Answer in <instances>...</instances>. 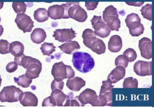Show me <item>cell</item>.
Segmentation results:
<instances>
[{
  "instance_id": "1",
  "label": "cell",
  "mask_w": 154,
  "mask_h": 108,
  "mask_svg": "<svg viewBox=\"0 0 154 108\" xmlns=\"http://www.w3.org/2000/svg\"><path fill=\"white\" fill-rule=\"evenodd\" d=\"M72 62L75 68L82 73L90 72L95 65L94 59L89 54L84 52H75L73 54Z\"/></svg>"
},
{
  "instance_id": "2",
  "label": "cell",
  "mask_w": 154,
  "mask_h": 108,
  "mask_svg": "<svg viewBox=\"0 0 154 108\" xmlns=\"http://www.w3.org/2000/svg\"><path fill=\"white\" fill-rule=\"evenodd\" d=\"M52 75L56 81L72 78L75 75V72L71 66L65 65L63 62L55 63L51 71Z\"/></svg>"
},
{
  "instance_id": "3",
  "label": "cell",
  "mask_w": 154,
  "mask_h": 108,
  "mask_svg": "<svg viewBox=\"0 0 154 108\" xmlns=\"http://www.w3.org/2000/svg\"><path fill=\"white\" fill-rule=\"evenodd\" d=\"M103 19L111 30L119 31L121 22L117 9L114 6L111 5L105 8L103 14Z\"/></svg>"
},
{
  "instance_id": "4",
  "label": "cell",
  "mask_w": 154,
  "mask_h": 108,
  "mask_svg": "<svg viewBox=\"0 0 154 108\" xmlns=\"http://www.w3.org/2000/svg\"><path fill=\"white\" fill-rule=\"evenodd\" d=\"M140 21L141 19L139 16L135 13L128 14L125 19L126 25L132 37H138L144 32L145 28Z\"/></svg>"
},
{
  "instance_id": "5",
  "label": "cell",
  "mask_w": 154,
  "mask_h": 108,
  "mask_svg": "<svg viewBox=\"0 0 154 108\" xmlns=\"http://www.w3.org/2000/svg\"><path fill=\"white\" fill-rule=\"evenodd\" d=\"M69 98L70 97L65 94L62 90L55 89L52 91L50 96L44 100L42 106H64Z\"/></svg>"
},
{
  "instance_id": "6",
  "label": "cell",
  "mask_w": 154,
  "mask_h": 108,
  "mask_svg": "<svg viewBox=\"0 0 154 108\" xmlns=\"http://www.w3.org/2000/svg\"><path fill=\"white\" fill-rule=\"evenodd\" d=\"M23 91L15 86H5L0 92V101L13 103L19 101V96Z\"/></svg>"
},
{
  "instance_id": "7",
  "label": "cell",
  "mask_w": 154,
  "mask_h": 108,
  "mask_svg": "<svg viewBox=\"0 0 154 108\" xmlns=\"http://www.w3.org/2000/svg\"><path fill=\"white\" fill-rule=\"evenodd\" d=\"M94 33L101 38H107L110 34L111 30L109 28L101 16L94 15L91 20Z\"/></svg>"
},
{
  "instance_id": "8",
  "label": "cell",
  "mask_w": 154,
  "mask_h": 108,
  "mask_svg": "<svg viewBox=\"0 0 154 108\" xmlns=\"http://www.w3.org/2000/svg\"><path fill=\"white\" fill-rule=\"evenodd\" d=\"M69 7L67 14L69 18H72L79 22H84L88 15L86 11L80 5L79 2H68Z\"/></svg>"
},
{
  "instance_id": "9",
  "label": "cell",
  "mask_w": 154,
  "mask_h": 108,
  "mask_svg": "<svg viewBox=\"0 0 154 108\" xmlns=\"http://www.w3.org/2000/svg\"><path fill=\"white\" fill-rule=\"evenodd\" d=\"M42 68L41 62L36 58L31 57L28 61L26 67V76L29 79H35L39 76Z\"/></svg>"
},
{
  "instance_id": "10",
  "label": "cell",
  "mask_w": 154,
  "mask_h": 108,
  "mask_svg": "<svg viewBox=\"0 0 154 108\" xmlns=\"http://www.w3.org/2000/svg\"><path fill=\"white\" fill-rule=\"evenodd\" d=\"M20 29L23 31L24 33L31 32L34 27V22L30 17L25 13L18 14L15 20Z\"/></svg>"
},
{
  "instance_id": "11",
  "label": "cell",
  "mask_w": 154,
  "mask_h": 108,
  "mask_svg": "<svg viewBox=\"0 0 154 108\" xmlns=\"http://www.w3.org/2000/svg\"><path fill=\"white\" fill-rule=\"evenodd\" d=\"M76 97L80 102L81 106H84L87 104H90L94 106L98 99V95L96 92L89 88L85 89L79 96Z\"/></svg>"
},
{
  "instance_id": "12",
  "label": "cell",
  "mask_w": 154,
  "mask_h": 108,
  "mask_svg": "<svg viewBox=\"0 0 154 108\" xmlns=\"http://www.w3.org/2000/svg\"><path fill=\"white\" fill-rule=\"evenodd\" d=\"M76 33L73 30L72 28H71L57 29L54 32L53 37L55 38L56 40H58L59 42H68L72 41L76 37Z\"/></svg>"
},
{
  "instance_id": "13",
  "label": "cell",
  "mask_w": 154,
  "mask_h": 108,
  "mask_svg": "<svg viewBox=\"0 0 154 108\" xmlns=\"http://www.w3.org/2000/svg\"><path fill=\"white\" fill-rule=\"evenodd\" d=\"M139 48L142 57L149 59L153 57L152 42L150 39L143 38L139 41Z\"/></svg>"
},
{
  "instance_id": "14",
  "label": "cell",
  "mask_w": 154,
  "mask_h": 108,
  "mask_svg": "<svg viewBox=\"0 0 154 108\" xmlns=\"http://www.w3.org/2000/svg\"><path fill=\"white\" fill-rule=\"evenodd\" d=\"M134 72L140 76H150L152 74V62L138 60L134 64Z\"/></svg>"
},
{
  "instance_id": "15",
  "label": "cell",
  "mask_w": 154,
  "mask_h": 108,
  "mask_svg": "<svg viewBox=\"0 0 154 108\" xmlns=\"http://www.w3.org/2000/svg\"><path fill=\"white\" fill-rule=\"evenodd\" d=\"M109 80L102 82V86L101 87L100 95L105 98L108 103V106L112 105V88L114 86Z\"/></svg>"
},
{
  "instance_id": "16",
  "label": "cell",
  "mask_w": 154,
  "mask_h": 108,
  "mask_svg": "<svg viewBox=\"0 0 154 108\" xmlns=\"http://www.w3.org/2000/svg\"><path fill=\"white\" fill-rule=\"evenodd\" d=\"M19 101L21 104L25 107H35L38 104L37 97L31 92H23L21 93L19 96Z\"/></svg>"
},
{
  "instance_id": "17",
  "label": "cell",
  "mask_w": 154,
  "mask_h": 108,
  "mask_svg": "<svg viewBox=\"0 0 154 108\" xmlns=\"http://www.w3.org/2000/svg\"><path fill=\"white\" fill-rule=\"evenodd\" d=\"M48 16L53 20L65 19L66 12L63 4H54L50 6L48 10Z\"/></svg>"
},
{
  "instance_id": "18",
  "label": "cell",
  "mask_w": 154,
  "mask_h": 108,
  "mask_svg": "<svg viewBox=\"0 0 154 108\" xmlns=\"http://www.w3.org/2000/svg\"><path fill=\"white\" fill-rule=\"evenodd\" d=\"M125 68L122 66H118L109 74L107 80L111 82L112 84L116 83L123 79L125 76Z\"/></svg>"
},
{
  "instance_id": "19",
  "label": "cell",
  "mask_w": 154,
  "mask_h": 108,
  "mask_svg": "<svg viewBox=\"0 0 154 108\" xmlns=\"http://www.w3.org/2000/svg\"><path fill=\"white\" fill-rule=\"evenodd\" d=\"M66 85L71 91L79 92L82 87L85 86V81L81 77L74 76L67 80Z\"/></svg>"
},
{
  "instance_id": "20",
  "label": "cell",
  "mask_w": 154,
  "mask_h": 108,
  "mask_svg": "<svg viewBox=\"0 0 154 108\" xmlns=\"http://www.w3.org/2000/svg\"><path fill=\"white\" fill-rule=\"evenodd\" d=\"M122 47L121 38L119 35L112 36L108 42V49L112 52L117 53L120 51Z\"/></svg>"
},
{
  "instance_id": "21",
  "label": "cell",
  "mask_w": 154,
  "mask_h": 108,
  "mask_svg": "<svg viewBox=\"0 0 154 108\" xmlns=\"http://www.w3.org/2000/svg\"><path fill=\"white\" fill-rule=\"evenodd\" d=\"M58 47L61 50L66 54L72 55L80 49L79 43L75 40L65 42L63 45L59 46Z\"/></svg>"
},
{
  "instance_id": "22",
  "label": "cell",
  "mask_w": 154,
  "mask_h": 108,
  "mask_svg": "<svg viewBox=\"0 0 154 108\" xmlns=\"http://www.w3.org/2000/svg\"><path fill=\"white\" fill-rule=\"evenodd\" d=\"M46 37L47 34L45 30L41 28L35 29L30 35L32 41L37 44L44 42Z\"/></svg>"
},
{
  "instance_id": "23",
  "label": "cell",
  "mask_w": 154,
  "mask_h": 108,
  "mask_svg": "<svg viewBox=\"0 0 154 108\" xmlns=\"http://www.w3.org/2000/svg\"><path fill=\"white\" fill-rule=\"evenodd\" d=\"M82 37L83 39L84 44L90 49L92 44L97 39V35L90 28L86 29L84 31Z\"/></svg>"
},
{
  "instance_id": "24",
  "label": "cell",
  "mask_w": 154,
  "mask_h": 108,
  "mask_svg": "<svg viewBox=\"0 0 154 108\" xmlns=\"http://www.w3.org/2000/svg\"><path fill=\"white\" fill-rule=\"evenodd\" d=\"M25 47L21 42L13 41L10 45V52L15 57H20L24 54Z\"/></svg>"
},
{
  "instance_id": "25",
  "label": "cell",
  "mask_w": 154,
  "mask_h": 108,
  "mask_svg": "<svg viewBox=\"0 0 154 108\" xmlns=\"http://www.w3.org/2000/svg\"><path fill=\"white\" fill-rule=\"evenodd\" d=\"M90 49L98 55H101L105 53L106 46L105 43L100 39L97 38L92 44Z\"/></svg>"
},
{
  "instance_id": "26",
  "label": "cell",
  "mask_w": 154,
  "mask_h": 108,
  "mask_svg": "<svg viewBox=\"0 0 154 108\" xmlns=\"http://www.w3.org/2000/svg\"><path fill=\"white\" fill-rule=\"evenodd\" d=\"M34 19L39 22H43L48 20L49 18L48 10L45 8H38L34 12Z\"/></svg>"
},
{
  "instance_id": "27",
  "label": "cell",
  "mask_w": 154,
  "mask_h": 108,
  "mask_svg": "<svg viewBox=\"0 0 154 108\" xmlns=\"http://www.w3.org/2000/svg\"><path fill=\"white\" fill-rule=\"evenodd\" d=\"M14 81L18 85L23 88H27L30 86V84L32 82V79H29L26 76V74L19 76L18 78L14 77Z\"/></svg>"
},
{
  "instance_id": "28",
  "label": "cell",
  "mask_w": 154,
  "mask_h": 108,
  "mask_svg": "<svg viewBox=\"0 0 154 108\" xmlns=\"http://www.w3.org/2000/svg\"><path fill=\"white\" fill-rule=\"evenodd\" d=\"M56 47L53 43L45 42L44 44L41 45L40 50L42 51L43 55L50 56L53 52L55 51Z\"/></svg>"
},
{
  "instance_id": "29",
  "label": "cell",
  "mask_w": 154,
  "mask_h": 108,
  "mask_svg": "<svg viewBox=\"0 0 154 108\" xmlns=\"http://www.w3.org/2000/svg\"><path fill=\"white\" fill-rule=\"evenodd\" d=\"M141 15L143 18L149 21L152 20V5L147 4L140 9Z\"/></svg>"
},
{
  "instance_id": "30",
  "label": "cell",
  "mask_w": 154,
  "mask_h": 108,
  "mask_svg": "<svg viewBox=\"0 0 154 108\" xmlns=\"http://www.w3.org/2000/svg\"><path fill=\"white\" fill-rule=\"evenodd\" d=\"M12 8L17 14L25 13L26 10L27 5L24 2H13Z\"/></svg>"
},
{
  "instance_id": "31",
  "label": "cell",
  "mask_w": 154,
  "mask_h": 108,
  "mask_svg": "<svg viewBox=\"0 0 154 108\" xmlns=\"http://www.w3.org/2000/svg\"><path fill=\"white\" fill-rule=\"evenodd\" d=\"M138 82L137 80L132 77H127L124 79L123 83V87L124 88H138Z\"/></svg>"
},
{
  "instance_id": "32",
  "label": "cell",
  "mask_w": 154,
  "mask_h": 108,
  "mask_svg": "<svg viewBox=\"0 0 154 108\" xmlns=\"http://www.w3.org/2000/svg\"><path fill=\"white\" fill-rule=\"evenodd\" d=\"M128 59L125 55H121L118 56L115 59V64L116 66H122L126 68L128 64Z\"/></svg>"
},
{
  "instance_id": "33",
  "label": "cell",
  "mask_w": 154,
  "mask_h": 108,
  "mask_svg": "<svg viewBox=\"0 0 154 108\" xmlns=\"http://www.w3.org/2000/svg\"><path fill=\"white\" fill-rule=\"evenodd\" d=\"M31 57L25 56L24 54L20 57H15L14 60L17 63L19 66H22L24 68H26L28 61L31 58Z\"/></svg>"
},
{
  "instance_id": "34",
  "label": "cell",
  "mask_w": 154,
  "mask_h": 108,
  "mask_svg": "<svg viewBox=\"0 0 154 108\" xmlns=\"http://www.w3.org/2000/svg\"><path fill=\"white\" fill-rule=\"evenodd\" d=\"M10 43L6 40H0V54L2 55L10 53L9 47Z\"/></svg>"
},
{
  "instance_id": "35",
  "label": "cell",
  "mask_w": 154,
  "mask_h": 108,
  "mask_svg": "<svg viewBox=\"0 0 154 108\" xmlns=\"http://www.w3.org/2000/svg\"><path fill=\"white\" fill-rule=\"evenodd\" d=\"M123 55H125L128 59L129 62L135 61L137 58V54L133 49L128 48L123 52Z\"/></svg>"
},
{
  "instance_id": "36",
  "label": "cell",
  "mask_w": 154,
  "mask_h": 108,
  "mask_svg": "<svg viewBox=\"0 0 154 108\" xmlns=\"http://www.w3.org/2000/svg\"><path fill=\"white\" fill-rule=\"evenodd\" d=\"M64 86V82L63 81L58 82L54 79L51 83V89L52 91L57 89L63 90Z\"/></svg>"
},
{
  "instance_id": "37",
  "label": "cell",
  "mask_w": 154,
  "mask_h": 108,
  "mask_svg": "<svg viewBox=\"0 0 154 108\" xmlns=\"http://www.w3.org/2000/svg\"><path fill=\"white\" fill-rule=\"evenodd\" d=\"M17 63L15 62H10L6 66V70L9 73L15 72L18 68Z\"/></svg>"
},
{
  "instance_id": "38",
  "label": "cell",
  "mask_w": 154,
  "mask_h": 108,
  "mask_svg": "<svg viewBox=\"0 0 154 108\" xmlns=\"http://www.w3.org/2000/svg\"><path fill=\"white\" fill-rule=\"evenodd\" d=\"M99 2H86L85 3V6L88 10H94L97 8Z\"/></svg>"
},
{
  "instance_id": "39",
  "label": "cell",
  "mask_w": 154,
  "mask_h": 108,
  "mask_svg": "<svg viewBox=\"0 0 154 108\" xmlns=\"http://www.w3.org/2000/svg\"><path fill=\"white\" fill-rule=\"evenodd\" d=\"M126 3L128 5L139 7L143 5L144 2H126Z\"/></svg>"
},
{
  "instance_id": "40",
  "label": "cell",
  "mask_w": 154,
  "mask_h": 108,
  "mask_svg": "<svg viewBox=\"0 0 154 108\" xmlns=\"http://www.w3.org/2000/svg\"><path fill=\"white\" fill-rule=\"evenodd\" d=\"M3 32V28H2V26L0 25V37L2 35Z\"/></svg>"
},
{
  "instance_id": "41",
  "label": "cell",
  "mask_w": 154,
  "mask_h": 108,
  "mask_svg": "<svg viewBox=\"0 0 154 108\" xmlns=\"http://www.w3.org/2000/svg\"><path fill=\"white\" fill-rule=\"evenodd\" d=\"M152 46H153V47H154V37H153V40H152Z\"/></svg>"
},
{
  "instance_id": "42",
  "label": "cell",
  "mask_w": 154,
  "mask_h": 108,
  "mask_svg": "<svg viewBox=\"0 0 154 108\" xmlns=\"http://www.w3.org/2000/svg\"><path fill=\"white\" fill-rule=\"evenodd\" d=\"M2 81V79L1 77V76H0V86H1Z\"/></svg>"
},
{
  "instance_id": "43",
  "label": "cell",
  "mask_w": 154,
  "mask_h": 108,
  "mask_svg": "<svg viewBox=\"0 0 154 108\" xmlns=\"http://www.w3.org/2000/svg\"></svg>"
}]
</instances>
